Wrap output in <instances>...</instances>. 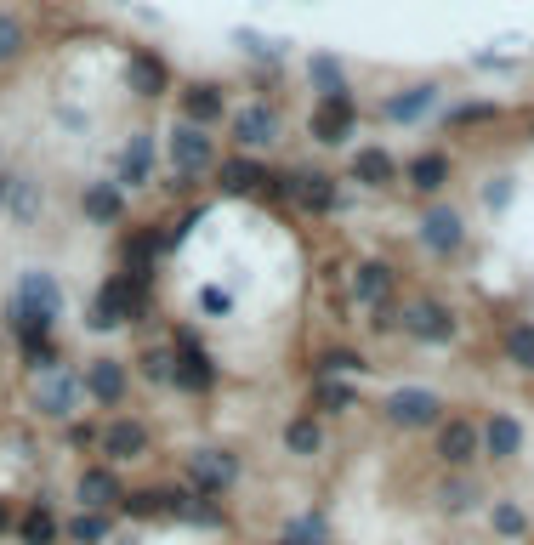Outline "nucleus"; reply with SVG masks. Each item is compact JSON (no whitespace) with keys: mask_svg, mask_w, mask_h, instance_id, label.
Masks as SVG:
<instances>
[{"mask_svg":"<svg viewBox=\"0 0 534 545\" xmlns=\"http://www.w3.org/2000/svg\"><path fill=\"white\" fill-rule=\"evenodd\" d=\"M438 103V91H404V97H392L387 103V120H421V114H427V108Z\"/></svg>","mask_w":534,"mask_h":545,"instance_id":"obj_31","label":"nucleus"},{"mask_svg":"<svg viewBox=\"0 0 534 545\" xmlns=\"http://www.w3.org/2000/svg\"><path fill=\"white\" fill-rule=\"evenodd\" d=\"M353 176L364 182V188H387L392 176H398V165H392V154H381V148H358L353 154Z\"/></svg>","mask_w":534,"mask_h":545,"instance_id":"obj_25","label":"nucleus"},{"mask_svg":"<svg viewBox=\"0 0 534 545\" xmlns=\"http://www.w3.org/2000/svg\"><path fill=\"white\" fill-rule=\"evenodd\" d=\"M171 387L177 392H211L216 387V370H211V358L205 352H177V364H171Z\"/></svg>","mask_w":534,"mask_h":545,"instance_id":"obj_17","label":"nucleus"},{"mask_svg":"<svg viewBox=\"0 0 534 545\" xmlns=\"http://www.w3.org/2000/svg\"><path fill=\"white\" fill-rule=\"evenodd\" d=\"M222 91L216 86H188L182 91V114H188V125H211V120H222Z\"/></svg>","mask_w":534,"mask_h":545,"instance_id":"obj_24","label":"nucleus"},{"mask_svg":"<svg viewBox=\"0 0 534 545\" xmlns=\"http://www.w3.org/2000/svg\"><path fill=\"white\" fill-rule=\"evenodd\" d=\"M57 313H63V290H57L52 273H23L18 296L6 307V324L18 330V324H40V330H52Z\"/></svg>","mask_w":534,"mask_h":545,"instance_id":"obj_1","label":"nucleus"},{"mask_svg":"<svg viewBox=\"0 0 534 545\" xmlns=\"http://www.w3.org/2000/svg\"><path fill=\"white\" fill-rule=\"evenodd\" d=\"M444 182H449V159L444 154H421L410 165V188H415V194H438Z\"/></svg>","mask_w":534,"mask_h":545,"instance_id":"obj_27","label":"nucleus"},{"mask_svg":"<svg viewBox=\"0 0 534 545\" xmlns=\"http://www.w3.org/2000/svg\"><path fill=\"white\" fill-rule=\"evenodd\" d=\"M483 449L495 460H517V449H523V426H517V415H489V426H483Z\"/></svg>","mask_w":534,"mask_h":545,"instance_id":"obj_21","label":"nucleus"},{"mask_svg":"<svg viewBox=\"0 0 534 545\" xmlns=\"http://www.w3.org/2000/svg\"><path fill=\"white\" fill-rule=\"evenodd\" d=\"M91 443H103V426L74 421V426H69V449H91Z\"/></svg>","mask_w":534,"mask_h":545,"instance_id":"obj_41","label":"nucleus"},{"mask_svg":"<svg viewBox=\"0 0 534 545\" xmlns=\"http://www.w3.org/2000/svg\"><path fill=\"white\" fill-rule=\"evenodd\" d=\"M125 517H171V489H137L120 500Z\"/></svg>","mask_w":534,"mask_h":545,"instance_id":"obj_29","label":"nucleus"},{"mask_svg":"<svg viewBox=\"0 0 534 545\" xmlns=\"http://www.w3.org/2000/svg\"><path fill=\"white\" fill-rule=\"evenodd\" d=\"M290 199H296V205H302V211H336V182H330V176L324 171H296L290 176Z\"/></svg>","mask_w":534,"mask_h":545,"instance_id":"obj_15","label":"nucleus"},{"mask_svg":"<svg viewBox=\"0 0 534 545\" xmlns=\"http://www.w3.org/2000/svg\"><path fill=\"white\" fill-rule=\"evenodd\" d=\"M387 421L392 426H410V432H421V426H438L444 421V398L427 387H398L387 398Z\"/></svg>","mask_w":534,"mask_h":545,"instance_id":"obj_3","label":"nucleus"},{"mask_svg":"<svg viewBox=\"0 0 534 545\" xmlns=\"http://www.w3.org/2000/svg\"><path fill=\"white\" fill-rule=\"evenodd\" d=\"M483 449V432L466 415H449V421H438V455H444V466H472Z\"/></svg>","mask_w":534,"mask_h":545,"instance_id":"obj_7","label":"nucleus"},{"mask_svg":"<svg viewBox=\"0 0 534 545\" xmlns=\"http://www.w3.org/2000/svg\"><path fill=\"white\" fill-rule=\"evenodd\" d=\"M108 460H143L148 455V426L131 421V415H120V421L103 426V443H97Z\"/></svg>","mask_w":534,"mask_h":545,"instance_id":"obj_10","label":"nucleus"},{"mask_svg":"<svg viewBox=\"0 0 534 545\" xmlns=\"http://www.w3.org/2000/svg\"><path fill=\"white\" fill-rule=\"evenodd\" d=\"M313 404H319L324 415H341V409H353V404H358V392H353V387H341V381H319V387H313Z\"/></svg>","mask_w":534,"mask_h":545,"instance_id":"obj_33","label":"nucleus"},{"mask_svg":"<svg viewBox=\"0 0 534 545\" xmlns=\"http://www.w3.org/2000/svg\"><path fill=\"white\" fill-rule=\"evenodd\" d=\"M182 466H188V483H194L199 494H222V489H233V477H239V460H233L228 449H194Z\"/></svg>","mask_w":534,"mask_h":545,"instance_id":"obj_6","label":"nucleus"},{"mask_svg":"<svg viewBox=\"0 0 534 545\" xmlns=\"http://www.w3.org/2000/svg\"><path fill=\"white\" fill-rule=\"evenodd\" d=\"M137 364H143V381H154V387H171V364H177V352H143Z\"/></svg>","mask_w":534,"mask_h":545,"instance_id":"obj_36","label":"nucleus"},{"mask_svg":"<svg viewBox=\"0 0 534 545\" xmlns=\"http://www.w3.org/2000/svg\"><path fill=\"white\" fill-rule=\"evenodd\" d=\"M80 398H86L80 370H52V375H40V387H35V415H46V421H69Z\"/></svg>","mask_w":534,"mask_h":545,"instance_id":"obj_2","label":"nucleus"},{"mask_svg":"<svg viewBox=\"0 0 534 545\" xmlns=\"http://www.w3.org/2000/svg\"><path fill=\"white\" fill-rule=\"evenodd\" d=\"M307 80L319 86V103H330V97H347V74H341L336 57H313V63H307Z\"/></svg>","mask_w":534,"mask_h":545,"instance_id":"obj_26","label":"nucleus"},{"mask_svg":"<svg viewBox=\"0 0 534 545\" xmlns=\"http://www.w3.org/2000/svg\"><path fill=\"white\" fill-rule=\"evenodd\" d=\"M421 239H427V250L432 256H455V250L466 245V228H461V216L455 211H427V222H421Z\"/></svg>","mask_w":534,"mask_h":545,"instance_id":"obj_12","label":"nucleus"},{"mask_svg":"<svg viewBox=\"0 0 534 545\" xmlns=\"http://www.w3.org/2000/svg\"><path fill=\"white\" fill-rule=\"evenodd\" d=\"M6 194H12V182H6V176H0V211H6Z\"/></svg>","mask_w":534,"mask_h":545,"instance_id":"obj_44","label":"nucleus"},{"mask_svg":"<svg viewBox=\"0 0 534 545\" xmlns=\"http://www.w3.org/2000/svg\"><path fill=\"white\" fill-rule=\"evenodd\" d=\"M279 545H330V528H324V517H302V523H290Z\"/></svg>","mask_w":534,"mask_h":545,"instance_id":"obj_34","label":"nucleus"},{"mask_svg":"<svg viewBox=\"0 0 534 545\" xmlns=\"http://www.w3.org/2000/svg\"><path fill=\"white\" fill-rule=\"evenodd\" d=\"M80 381H86V398L103 404V409H114L125 398V364L120 358H91L86 370H80Z\"/></svg>","mask_w":534,"mask_h":545,"instance_id":"obj_8","label":"nucleus"},{"mask_svg":"<svg viewBox=\"0 0 534 545\" xmlns=\"http://www.w3.org/2000/svg\"><path fill=\"white\" fill-rule=\"evenodd\" d=\"M387 296H392V267L387 262H358V273H353L358 307H387Z\"/></svg>","mask_w":534,"mask_h":545,"instance_id":"obj_16","label":"nucleus"},{"mask_svg":"<svg viewBox=\"0 0 534 545\" xmlns=\"http://www.w3.org/2000/svg\"><path fill=\"white\" fill-rule=\"evenodd\" d=\"M353 125H358L353 97H330V103H319V108H313L307 131H313L319 142H347V137H353Z\"/></svg>","mask_w":534,"mask_h":545,"instance_id":"obj_9","label":"nucleus"},{"mask_svg":"<svg viewBox=\"0 0 534 545\" xmlns=\"http://www.w3.org/2000/svg\"><path fill=\"white\" fill-rule=\"evenodd\" d=\"M285 449H290V455H319V449H324L319 421H313V415H296V421L285 426Z\"/></svg>","mask_w":534,"mask_h":545,"instance_id":"obj_28","label":"nucleus"},{"mask_svg":"<svg viewBox=\"0 0 534 545\" xmlns=\"http://www.w3.org/2000/svg\"><path fill=\"white\" fill-rule=\"evenodd\" d=\"M211 137H205V125H188L182 120L177 131H171V171H177V182H188V176L211 171Z\"/></svg>","mask_w":534,"mask_h":545,"instance_id":"obj_5","label":"nucleus"},{"mask_svg":"<svg viewBox=\"0 0 534 545\" xmlns=\"http://www.w3.org/2000/svg\"><path fill=\"white\" fill-rule=\"evenodd\" d=\"M438 500H444V511H455V517H461V511H472V483H444V494H438Z\"/></svg>","mask_w":534,"mask_h":545,"instance_id":"obj_40","label":"nucleus"},{"mask_svg":"<svg viewBox=\"0 0 534 545\" xmlns=\"http://www.w3.org/2000/svg\"><path fill=\"white\" fill-rule=\"evenodd\" d=\"M347 370H358V352H324V358H319V381L347 375Z\"/></svg>","mask_w":534,"mask_h":545,"instance_id":"obj_38","label":"nucleus"},{"mask_svg":"<svg viewBox=\"0 0 534 545\" xmlns=\"http://www.w3.org/2000/svg\"><path fill=\"white\" fill-rule=\"evenodd\" d=\"M6 528H12V506H6V500H0V534H6Z\"/></svg>","mask_w":534,"mask_h":545,"instance_id":"obj_43","label":"nucleus"},{"mask_svg":"<svg viewBox=\"0 0 534 545\" xmlns=\"http://www.w3.org/2000/svg\"><path fill=\"white\" fill-rule=\"evenodd\" d=\"M74 494H80V511H114L125 500L120 477L108 472V466H86V472H80V483H74Z\"/></svg>","mask_w":534,"mask_h":545,"instance_id":"obj_11","label":"nucleus"},{"mask_svg":"<svg viewBox=\"0 0 534 545\" xmlns=\"http://www.w3.org/2000/svg\"><path fill=\"white\" fill-rule=\"evenodd\" d=\"M125 86L137 91V97H165L171 74H165V63L154 52H131L125 57Z\"/></svg>","mask_w":534,"mask_h":545,"instance_id":"obj_13","label":"nucleus"},{"mask_svg":"<svg viewBox=\"0 0 534 545\" xmlns=\"http://www.w3.org/2000/svg\"><path fill=\"white\" fill-rule=\"evenodd\" d=\"M57 534H63V528H57V517H52L46 500H35V506L18 517V540L23 545H57Z\"/></svg>","mask_w":534,"mask_h":545,"instance_id":"obj_22","label":"nucleus"},{"mask_svg":"<svg viewBox=\"0 0 534 545\" xmlns=\"http://www.w3.org/2000/svg\"><path fill=\"white\" fill-rule=\"evenodd\" d=\"M506 358H512L517 370L534 375V324H512L506 330Z\"/></svg>","mask_w":534,"mask_h":545,"instance_id":"obj_32","label":"nucleus"},{"mask_svg":"<svg viewBox=\"0 0 534 545\" xmlns=\"http://www.w3.org/2000/svg\"><path fill=\"white\" fill-rule=\"evenodd\" d=\"M489 523H495V534H506V540H517L523 528H529V517L512 506V500H495V511H489Z\"/></svg>","mask_w":534,"mask_h":545,"instance_id":"obj_35","label":"nucleus"},{"mask_svg":"<svg viewBox=\"0 0 534 545\" xmlns=\"http://www.w3.org/2000/svg\"><path fill=\"white\" fill-rule=\"evenodd\" d=\"M80 211H86L91 222H120L125 216V188L120 182H91L86 194H80Z\"/></svg>","mask_w":534,"mask_h":545,"instance_id":"obj_19","label":"nucleus"},{"mask_svg":"<svg viewBox=\"0 0 534 545\" xmlns=\"http://www.w3.org/2000/svg\"><path fill=\"white\" fill-rule=\"evenodd\" d=\"M398 324H404V335H415V341H432V347L455 341V313H449L444 301H410V307L398 313Z\"/></svg>","mask_w":534,"mask_h":545,"instance_id":"obj_4","label":"nucleus"},{"mask_svg":"<svg viewBox=\"0 0 534 545\" xmlns=\"http://www.w3.org/2000/svg\"><path fill=\"white\" fill-rule=\"evenodd\" d=\"M233 137L245 142V148H267V142L279 137V114H273L267 103L239 108V114H233Z\"/></svg>","mask_w":534,"mask_h":545,"instance_id":"obj_14","label":"nucleus"},{"mask_svg":"<svg viewBox=\"0 0 534 545\" xmlns=\"http://www.w3.org/2000/svg\"><path fill=\"white\" fill-rule=\"evenodd\" d=\"M171 245L165 233H154V228H137V233H125V245H120V256H125V273H148L154 267V256Z\"/></svg>","mask_w":534,"mask_h":545,"instance_id":"obj_20","label":"nucleus"},{"mask_svg":"<svg viewBox=\"0 0 534 545\" xmlns=\"http://www.w3.org/2000/svg\"><path fill=\"white\" fill-rule=\"evenodd\" d=\"M148 176H154V142H148V137H131L120 148V176H114V182H120V188H143Z\"/></svg>","mask_w":534,"mask_h":545,"instance_id":"obj_18","label":"nucleus"},{"mask_svg":"<svg viewBox=\"0 0 534 545\" xmlns=\"http://www.w3.org/2000/svg\"><path fill=\"white\" fill-rule=\"evenodd\" d=\"M23 52V23L12 12H0V63H12Z\"/></svg>","mask_w":534,"mask_h":545,"instance_id":"obj_37","label":"nucleus"},{"mask_svg":"<svg viewBox=\"0 0 534 545\" xmlns=\"http://www.w3.org/2000/svg\"><path fill=\"white\" fill-rule=\"evenodd\" d=\"M483 205H489V211H506V205H512V182H489V188H483Z\"/></svg>","mask_w":534,"mask_h":545,"instance_id":"obj_42","label":"nucleus"},{"mask_svg":"<svg viewBox=\"0 0 534 545\" xmlns=\"http://www.w3.org/2000/svg\"><path fill=\"white\" fill-rule=\"evenodd\" d=\"M199 307H205L211 318H228L233 313V296H228V290H216V284H205V290H199Z\"/></svg>","mask_w":534,"mask_h":545,"instance_id":"obj_39","label":"nucleus"},{"mask_svg":"<svg viewBox=\"0 0 534 545\" xmlns=\"http://www.w3.org/2000/svg\"><path fill=\"white\" fill-rule=\"evenodd\" d=\"M222 188H228V194H262L267 171L256 159H222Z\"/></svg>","mask_w":534,"mask_h":545,"instance_id":"obj_23","label":"nucleus"},{"mask_svg":"<svg viewBox=\"0 0 534 545\" xmlns=\"http://www.w3.org/2000/svg\"><path fill=\"white\" fill-rule=\"evenodd\" d=\"M108 528H114V523H108V511H80V517L69 523V540L74 545H103Z\"/></svg>","mask_w":534,"mask_h":545,"instance_id":"obj_30","label":"nucleus"}]
</instances>
